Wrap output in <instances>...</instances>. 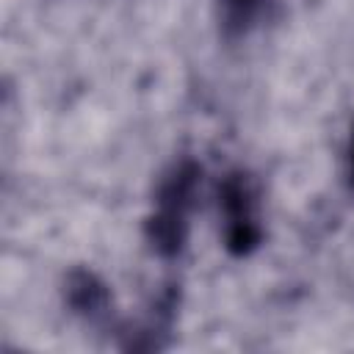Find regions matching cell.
I'll return each mask as SVG.
<instances>
[{
  "label": "cell",
  "mask_w": 354,
  "mask_h": 354,
  "mask_svg": "<svg viewBox=\"0 0 354 354\" xmlns=\"http://www.w3.org/2000/svg\"><path fill=\"white\" fill-rule=\"evenodd\" d=\"M199 169L194 163H180L158 194V210L149 218V241L160 254H177L188 232V210L196 188Z\"/></svg>",
  "instance_id": "cell-1"
},
{
  "label": "cell",
  "mask_w": 354,
  "mask_h": 354,
  "mask_svg": "<svg viewBox=\"0 0 354 354\" xmlns=\"http://www.w3.org/2000/svg\"><path fill=\"white\" fill-rule=\"evenodd\" d=\"M221 207L227 216V243L235 254H246L260 241L257 202L243 174H230L221 185Z\"/></svg>",
  "instance_id": "cell-2"
},
{
  "label": "cell",
  "mask_w": 354,
  "mask_h": 354,
  "mask_svg": "<svg viewBox=\"0 0 354 354\" xmlns=\"http://www.w3.org/2000/svg\"><path fill=\"white\" fill-rule=\"evenodd\" d=\"M69 301L83 313H102L108 296L105 288L91 274H75L69 282Z\"/></svg>",
  "instance_id": "cell-3"
},
{
  "label": "cell",
  "mask_w": 354,
  "mask_h": 354,
  "mask_svg": "<svg viewBox=\"0 0 354 354\" xmlns=\"http://www.w3.org/2000/svg\"><path fill=\"white\" fill-rule=\"evenodd\" d=\"M260 6L263 0H224V19L232 30H243L254 19Z\"/></svg>",
  "instance_id": "cell-4"
},
{
  "label": "cell",
  "mask_w": 354,
  "mask_h": 354,
  "mask_svg": "<svg viewBox=\"0 0 354 354\" xmlns=\"http://www.w3.org/2000/svg\"><path fill=\"white\" fill-rule=\"evenodd\" d=\"M351 185H354V141H351Z\"/></svg>",
  "instance_id": "cell-5"
}]
</instances>
